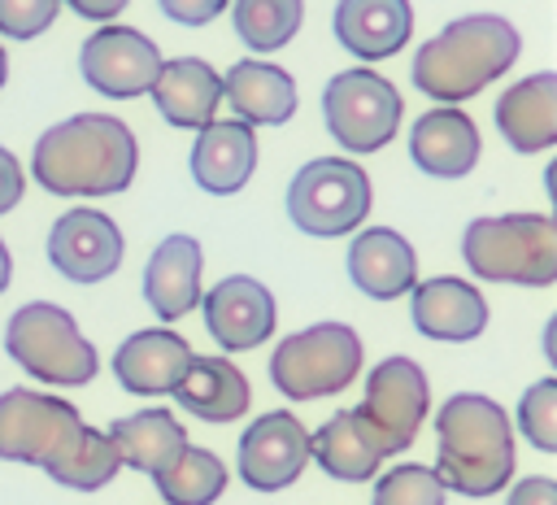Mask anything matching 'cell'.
<instances>
[{
	"mask_svg": "<svg viewBox=\"0 0 557 505\" xmlns=\"http://www.w3.org/2000/svg\"><path fill=\"white\" fill-rule=\"evenodd\" d=\"M0 461L39 466L48 479L74 492H96L122 470V457L104 431L87 427L70 401L30 387L0 392Z\"/></svg>",
	"mask_w": 557,
	"mask_h": 505,
	"instance_id": "1",
	"label": "cell"
},
{
	"mask_svg": "<svg viewBox=\"0 0 557 505\" xmlns=\"http://www.w3.org/2000/svg\"><path fill=\"white\" fill-rule=\"evenodd\" d=\"M135 165V135L109 113H74L48 126L30 152V174L52 196H117L131 187Z\"/></svg>",
	"mask_w": 557,
	"mask_h": 505,
	"instance_id": "2",
	"label": "cell"
},
{
	"mask_svg": "<svg viewBox=\"0 0 557 505\" xmlns=\"http://www.w3.org/2000/svg\"><path fill=\"white\" fill-rule=\"evenodd\" d=\"M435 479L461 496H492L513 475V431L483 392H457L435 414Z\"/></svg>",
	"mask_w": 557,
	"mask_h": 505,
	"instance_id": "3",
	"label": "cell"
},
{
	"mask_svg": "<svg viewBox=\"0 0 557 505\" xmlns=\"http://www.w3.org/2000/svg\"><path fill=\"white\" fill-rule=\"evenodd\" d=\"M522 39L513 30V22L496 17V13H470L448 22L440 35H431L418 57H413V87L426 91L440 104H457L470 100L474 91H483L492 78H500L513 57H518Z\"/></svg>",
	"mask_w": 557,
	"mask_h": 505,
	"instance_id": "4",
	"label": "cell"
},
{
	"mask_svg": "<svg viewBox=\"0 0 557 505\" xmlns=\"http://www.w3.org/2000/svg\"><path fill=\"white\" fill-rule=\"evenodd\" d=\"M461 257L487 283L548 287L557 279V222L548 213L474 218L461 231Z\"/></svg>",
	"mask_w": 557,
	"mask_h": 505,
	"instance_id": "5",
	"label": "cell"
},
{
	"mask_svg": "<svg viewBox=\"0 0 557 505\" xmlns=\"http://www.w3.org/2000/svg\"><path fill=\"white\" fill-rule=\"evenodd\" d=\"M4 353L30 370L44 383L57 387H78L91 383L100 370L96 348L87 344V335L78 331L74 313L48 300H30L22 309H13L9 327H4Z\"/></svg>",
	"mask_w": 557,
	"mask_h": 505,
	"instance_id": "6",
	"label": "cell"
},
{
	"mask_svg": "<svg viewBox=\"0 0 557 505\" xmlns=\"http://www.w3.org/2000/svg\"><path fill=\"white\" fill-rule=\"evenodd\" d=\"M361 370V335L348 322H313L283 335L270 353V383L287 401H318L344 392Z\"/></svg>",
	"mask_w": 557,
	"mask_h": 505,
	"instance_id": "7",
	"label": "cell"
},
{
	"mask_svg": "<svg viewBox=\"0 0 557 505\" xmlns=\"http://www.w3.org/2000/svg\"><path fill=\"white\" fill-rule=\"evenodd\" d=\"M370 213V178L348 157H313L287 183V218L296 231L335 239L366 222Z\"/></svg>",
	"mask_w": 557,
	"mask_h": 505,
	"instance_id": "8",
	"label": "cell"
},
{
	"mask_svg": "<svg viewBox=\"0 0 557 505\" xmlns=\"http://www.w3.org/2000/svg\"><path fill=\"white\" fill-rule=\"evenodd\" d=\"M400 109H405V104H400V91H396L383 74H374V70H366V65L339 70V74L322 87V118H326V131H331V139H335L339 148H348V152H357V157L379 152V148L396 135Z\"/></svg>",
	"mask_w": 557,
	"mask_h": 505,
	"instance_id": "9",
	"label": "cell"
},
{
	"mask_svg": "<svg viewBox=\"0 0 557 505\" xmlns=\"http://www.w3.org/2000/svg\"><path fill=\"white\" fill-rule=\"evenodd\" d=\"M431 405V387L426 374L413 357H383L370 374H366V401L357 405V414L366 418V427L379 435L383 453H405L426 418Z\"/></svg>",
	"mask_w": 557,
	"mask_h": 505,
	"instance_id": "10",
	"label": "cell"
},
{
	"mask_svg": "<svg viewBox=\"0 0 557 505\" xmlns=\"http://www.w3.org/2000/svg\"><path fill=\"white\" fill-rule=\"evenodd\" d=\"M161 52L148 35H139L135 26H100L83 39L78 48V74L91 91L113 96V100H131L139 91H148L161 74Z\"/></svg>",
	"mask_w": 557,
	"mask_h": 505,
	"instance_id": "11",
	"label": "cell"
},
{
	"mask_svg": "<svg viewBox=\"0 0 557 505\" xmlns=\"http://www.w3.org/2000/svg\"><path fill=\"white\" fill-rule=\"evenodd\" d=\"M48 261L70 283H100L122 266V231L109 213L74 205L48 231Z\"/></svg>",
	"mask_w": 557,
	"mask_h": 505,
	"instance_id": "12",
	"label": "cell"
},
{
	"mask_svg": "<svg viewBox=\"0 0 557 505\" xmlns=\"http://www.w3.org/2000/svg\"><path fill=\"white\" fill-rule=\"evenodd\" d=\"M309 461V431L292 409H270L239 435V479L257 492H278L296 483Z\"/></svg>",
	"mask_w": 557,
	"mask_h": 505,
	"instance_id": "13",
	"label": "cell"
},
{
	"mask_svg": "<svg viewBox=\"0 0 557 505\" xmlns=\"http://www.w3.org/2000/svg\"><path fill=\"white\" fill-rule=\"evenodd\" d=\"M200 305H205L209 335L226 353H244V348L265 344L274 335V322H278L270 287L252 274H226L222 283L209 287V296H200Z\"/></svg>",
	"mask_w": 557,
	"mask_h": 505,
	"instance_id": "14",
	"label": "cell"
},
{
	"mask_svg": "<svg viewBox=\"0 0 557 505\" xmlns=\"http://www.w3.org/2000/svg\"><path fill=\"white\" fill-rule=\"evenodd\" d=\"M191 344L183 335H174L170 327H148L135 331L117 344L113 353V379L131 392V396H170L174 383L187 374L191 366Z\"/></svg>",
	"mask_w": 557,
	"mask_h": 505,
	"instance_id": "15",
	"label": "cell"
},
{
	"mask_svg": "<svg viewBox=\"0 0 557 505\" xmlns=\"http://www.w3.org/2000/svg\"><path fill=\"white\" fill-rule=\"evenodd\" d=\"M344 266H348V283L370 300H396L418 283V253L392 226L357 231Z\"/></svg>",
	"mask_w": 557,
	"mask_h": 505,
	"instance_id": "16",
	"label": "cell"
},
{
	"mask_svg": "<svg viewBox=\"0 0 557 505\" xmlns=\"http://www.w3.org/2000/svg\"><path fill=\"white\" fill-rule=\"evenodd\" d=\"M409 296H413L409 318H413L418 335H426V340L466 344V340L487 331V300L466 279L440 274V279H426V283H413Z\"/></svg>",
	"mask_w": 557,
	"mask_h": 505,
	"instance_id": "17",
	"label": "cell"
},
{
	"mask_svg": "<svg viewBox=\"0 0 557 505\" xmlns=\"http://www.w3.org/2000/svg\"><path fill=\"white\" fill-rule=\"evenodd\" d=\"M257 170V135L248 122L226 118L196 131L191 144V178L209 196H235Z\"/></svg>",
	"mask_w": 557,
	"mask_h": 505,
	"instance_id": "18",
	"label": "cell"
},
{
	"mask_svg": "<svg viewBox=\"0 0 557 505\" xmlns=\"http://www.w3.org/2000/svg\"><path fill=\"white\" fill-rule=\"evenodd\" d=\"M496 131L513 152H544L557 144V74L540 70L505 87L496 100Z\"/></svg>",
	"mask_w": 557,
	"mask_h": 505,
	"instance_id": "19",
	"label": "cell"
},
{
	"mask_svg": "<svg viewBox=\"0 0 557 505\" xmlns=\"http://www.w3.org/2000/svg\"><path fill=\"white\" fill-rule=\"evenodd\" d=\"M409 157L431 178H461L479 161V131L457 104H440L409 126Z\"/></svg>",
	"mask_w": 557,
	"mask_h": 505,
	"instance_id": "20",
	"label": "cell"
},
{
	"mask_svg": "<svg viewBox=\"0 0 557 505\" xmlns=\"http://www.w3.org/2000/svg\"><path fill=\"white\" fill-rule=\"evenodd\" d=\"M148 96L157 100V113L170 126L205 131L222 104V74L200 57H174L161 61V74L148 87Z\"/></svg>",
	"mask_w": 557,
	"mask_h": 505,
	"instance_id": "21",
	"label": "cell"
},
{
	"mask_svg": "<svg viewBox=\"0 0 557 505\" xmlns=\"http://www.w3.org/2000/svg\"><path fill=\"white\" fill-rule=\"evenodd\" d=\"M200 244L191 235H165L144 266V300L161 322H178L200 305Z\"/></svg>",
	"mask_w": 557,
	"mask_h": 505,
	"instance_id": "22",
	"label": "cell"
},
{
	"mask_svg": "<svg viewBox=\"0 0 557 505\" xmlns=\"http://www.w3.org/2000/svg\"><path fill=\"white\" fill-rule=\"evenodd\" d=\"M331 26H335V39L352 57L383 61L409 44L413 9H409V0H339Z\"/></svg>",
	"mask_w": 557,
	"mask_h": 505,
	"instance_id": "23",
	"label": "cell"
},
{
	"mask_svg": "<svg viewBox=\"0 0 557 505\" xmlns=\"http://www.w3.org/2000/svg\"><path fill=\"white\" fill-rule=\"evenodd\" d=\"M222 100L248 126H283L296 113V78L270 61H235L222 78Z\"/></svg>",
	"mask_w": 557,
	"mask_h": 505,
	"instance_id": "24",
	"label": "cell"
},
{
	"mask_svg": "<svg viewBox=\"0 0 557 505\" xmlns=\"http://www.w3.org/2000/svg\"><path fill=\"white\" fill-rule=\"evenodd\" d=\"M309 457L339 483H366L383 466V444L366 427L357 409H335L313 435H309Z\"/></svg>",
	"mask_w": 557,
	"mask_h": 505,
	"instance_id": "25",
	"label": "cell"
},
{
	"mask_svg": "<svg viewBox=\"0 0 557 505\" xmlns=\"http://www.w3.org/2000/svg\"><path fill=\"white\" fill-rule=\"evenodd\" d=\"M248 396V379L231 357H191L187 374L174 383V401L205 422H235Z\"/></svg>",
	"mask_w": 557,
	"mask_h": 505,
	"instance_id": "26",
	"label": "cell"
},
{
	"mask_svg": "<svg viewBox=\"0 0 557 505\" xmlns=\"http://www.w3.org/2000/svg\"><path fill=\"white\" fill-rule=\"evenodd\" d=\"M104 435L113 440L122 466L144 470V475H161V470L187 448V431H183V422H178L170 409H161V405L117 418Z\"/></svg>",
	"mask_w": 557,
	"mask_h": 505,
	"instance_id": "27",
	"label": "cell"
},
{
	"mask_svg": "<svg viewBox=\"0 0 557 505\" xmlns=\"http://www.w3.org/2000/svg\"><path fill=\"white\" fill-rule=\"evenodd\" d=\"M165 505H213L226 492V466L218 453L187 444L161 475H152Z\"/></svg>",
	"mask_w": 557,
	"mask_h": 505,
	"instance_id": "28",
	"label": "cell"
},
{
	"mask_svg": "<svg viewBox=\"0 0 557 505\" xmlns=\"http://www.w3.org/2000/svg\"><path fill=\"white\" fill-rule=\"evenodd\" d=\"M305 22V0H235V30L252 52L283 48Z\"/></svg>",
	"mask_w": 557,
	"mask_h": 505,
	"instance_id": "29",
	"label": "cell"
},
{
	"mask_svg": "<svg viewBox=\"0 0 557 505\" xmlns=\"http://www.w3.org/2000/svg\"><path fill=\"white\" fill-rule=\"evenodd\" d=\"M444 483L435 479V470L418 466V461H400L387 475H379L370 505H444Z\"/></svg>",
	"mask_w": 557,
	"mask_h": 505,
	"instance_id": "30",
	"label": "cell"
},
{
	"mask_svg": "<svg viewBox=\"0 0 557 505\" xmlns=\"http://www.w3.org/2000/svg\"><path fill=\"white\" fill-rule=\"evenodd\" d=\"M518 427L540 453H557V379H535L522 392Z\"/></svg>",
	"mask_w": 557,
	"mask_h": 505,
	"instance_id": "31",
	"label": "cell"
},
{
	"mask_svg": "<svg viewBox=\"0 0 557 505\" xmlns=\"http://www.w3.org/2000/svg\"><path fill=\"white\" fill-rule=\"evenodd\" d=\"M61 0H0V35L9 39H35L52 26Z\"/></svg>",
	"mask_w": 557,
	"mask_h": 505,
	"instance_id": "32",
	"label": "cell"
},
{
	"mask_svg": "<svg viewBox=\"0 0 557 505\" xmlns=\"http://www.w3.org/2000/svg\"><path fill=\"white\" fill-rule=\"evenodd\" d=\"M157 4L170 22H183V26H205L226 9V0H157Z\"/></svg>",
	"mask_w": 557,
	"mask_h": 505,
	"instance_id": "33",
	"label": "cell"
},
{
	"mask_svg": "<svg viewBox=\"0 0 557 505\" xmlns=\"http://www.w3.org/2000/svg\"><path fill=\"white\" fill-rule=\"evenodd\" d=\"M505 505H557V483L548 475H527L522 483L509 488Z\"/></svg>",
	"mask_w": 557,
	"mask_h": 505,
	"instance_id": "34",
	"label": "cell"
},
{
	"mask_svg": "<svg viewBox=\"0 0 557 505\" xmlns=\"http://www.w3.org/2000/svg\"><path fill=\"white\" fill-rule=\"evenodd\" d=\"M22 187H26V174H22L17 157L9 148H0V213H9L22 200Z\"/></svg>",
	"mask_w": 557,
	"mask_h": 505,
	"instance_id": "35",
	"label": "cell"
},
{
	"mask_svg": "<svg viewBox=\"0 0 557 505\" xmlns=\"http://www.w3.org/2000/svg\"><path fill=\"white\" fill-rule=\"evenodd\" d=\"M78 17H87V22H113L122 9H126V0H65Z\"/></svg>",
	"mask_w": 557,
	"mask_h": 505,
	"instance_id": "36",
	"label": "cell"
},
{
	"mask_svg": "<svg viewBox=\"0 0 557 505\" xmlns=\"http://www.w3.org/2000/svg\"><path fill=\"white\" fill-rule=\"evenodd\" d=\"M9 279H13V261H9V248H4V239H0V292L9 287Z\"/></svg>",
	"mask_w": 557,
	"mask_h": 505,
	"instance_id": "37",
	"label": "cell"
},
{
	"mask_svg": "<svg viewBox=\"0 0 557 505\" xmlns=\"http://www.w3.org/2000/svg\"><path fill=\"white\" fill-rule=\"evenodd\" d=\"M4 78H9V52L0 48V87H4Z\"/></svg>",
	"mask_w": 557,
	"mask_h": 505,
	"instance_id": "38",
	"label": "cell"
}]
</instances>
